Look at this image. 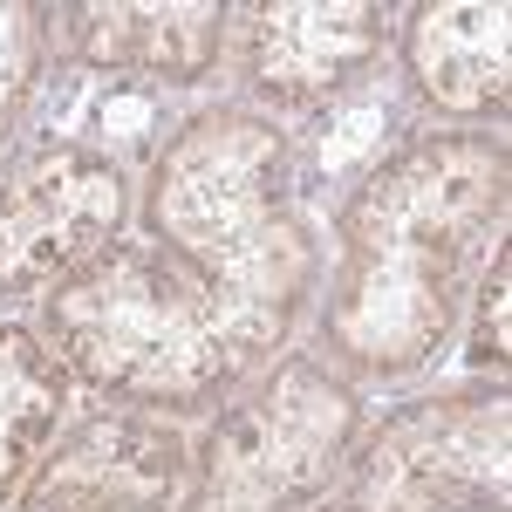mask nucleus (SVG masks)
Listing matches in <instances>:
<instances>
[{
  "label": "nucleus",
  "mask_w": 512,
  "mask_h": 512,
  "mask_svg": "<svg viewBox=\"0 0 512 512\" xmlns=\"http://www.w3.org/2000/svg\"><path fill=\"white\" fill-rule=\"evenodd\" d=\"M151 233L192 260L260 376L315 294V246L287 212V144L253 110H205L151 171Z\"/></svg>",
  "instance_id": "obj_2"
},
{
  "label": "nucleus",
  "mask_w": 512,
  "mask_h": 512,
  "mask_svg": "<svg viewBox=\"0 0 512 512\" xmlns=\"http://www.w3.org/2000/svg\"><path fill=\"white\" fill-rule=\"evenodd\" d=\"M506 144L424 137L396 151L342 219L328 349L362 376H403L451 335L506 233Z\"/></svg>",
  "instance_id": "obj_1"
},
{
  "label": "nucleus",
  "mask_w": 512,
  "mask_h": 512,
  "mask_svg": "<svg viewBox=\"0 0 512 512\" xmlns=\"http://www.w3.org/2000/svg\"><path fill=\"white\" fill-rule=\"evenodd\" d=\"M355 417V390L328 369H274L219 417L185 512H328V492L355 444Z\"/></svg>",
  "instance_id": "obj_4"
},
{
  "label": "nucleus",
  "mask_w": 512,
  "mask_h": 512,
  "mask_svg": "<svg viewBox=\"0 0 512 512\" xmlns=\"http://www.w3.org/2000/svg\"><path fill=\"white\" fill-rule=\"evenodd\" d=\"M506 437V396H431L342 458V492L328 512H499Z\"/></svg>",
  "instance_id": "obj_5"
},
{
  "label": "nucleus",
  "mask_w": 512,
  "mask_h": 512,
  "mask_svg": "<svg viewBox=\"0 0 512 512\" xmlns=\"http://www.w3.org/2000/svg\"><path fill=\"white\" fill-rule=\"evenodd\" d=\"M62 369L130 403H212L246 383L226 315L192 260L164 239H110L48 294Z\"/></svg>",
  "instance_id": "obj_3"
},
{
  "label": "nucleus",
  "mask_w": 512,
  "mask_h": 512,
  "mask_svg": "<svg viewBox=\"0 0 512 512\" xmlns=\"http://www.w3.org/2000/svg\"><path fill=\"white\" fill-rule=\"evenodd\" d=\"M219 7L212 0H164V7H76V48L96 69L185 82L219 55Z\"/></svg>",
  "instance_id": "obj_10"
},
{
  "label": "nucleus",
  "mask_w": 512,
  "mask_h": 512,
  "mask_svg": "<svg viewBox=\"0 0 512 512\" xmlns=\"http://www.w3.org/2000/svg\"><path fill=\"white\" fill-rule=\"evenodd\" d=\"M506 308H512V267L506 246H499L485 267V287H478V328H472V362H485V369H506Z\"/></svg>",
  "instance_id": "obj_13"
},
{
  "label": "nucleus",
  "mask_w": 512,
  "mask_h": 512,
  "mask_svg": "<svg viewBox=\"0 0 512 512\" xmlns=\"http://www.w3.org/2000/svg\"><path fill=\"white\" fill-rule=\"evenodd\" d=\"M192 451L164 417H96L41 465L35 512H171Z\"/></svg>",
  "instance_id": "obj_7"
},
{
  "label": "nucleus",
  "mask_w": 512,
  "mask_h": 512,
  "mask_svg": "<svg viewBox=\"0 0 512 512\" xmlns=\"http://www.w3.org/2000/svg\"><path fill=\"white\" fill-rule=\"evenodd\" d=\"M383 7L369 0H274L253 14L246 62L274 103H315L376 55Z\"/></svg>",
  "instance_id": "obj_8"
},
{
  "label": "nucleus",
  "mask_w": 512,
  "mask_h": 512,
  "mask_svg": "<svg viewBox=\"0 0 512 512\" xmlns=\"http://www.w3.org/2000/svg\"><path fill=\"white\" fill-rule=\"evenodd\" d=\"M410 76L437 110H499L512 89V14L499 0H437L410 14Z\"/></svg>",
  "instance_id": "obj_9"
},
{
  "label": "nucleus",
  "mask_w": 512,
  "mask_h": 512,
  "mask_svg": "<svg viewBox=\"0 0 512 512\" xmlns=\"http://www.w3.org/2000/svg\"><path fill=\"white\" fill-rule=\"evenodd\" d=\"M123 226V178L96 151L55 144L0 192V294H41L76 280Z\"/></svg>",
  "instance_id": "obj_6"
},
{
  "label": "nucleus",
  "mask_w": 512,
  "mask_h": 512,
  "mask_svg": "<svg viewBox=\"0 0 512 512\" xmlns=\"http://www.w3.org/2000/svg\"><path fill=\"white\" fill-rule=\"evenodd\" d=\"M62 403H69L62 355L41 349L28 328H0V499L35 465V451L48 444Z\"/></svg>",
  "instance_id": "obj_11"
},
{
  "label": "nucleus",
  "mask_w": 512,
  "mask_h": 512,
  "mask_svg": "<svg viewBox=\"0 0 512 512\" xmlns=\"http://www.w3.org/2000/svg\"><path fill=\"white\" fill-rule=\"evenodd\" d=\"M35 55H41V7L0 0V130L14 123L28 82H35Z\"/></svg>",
  "instance_id": "obj_12"
}]
</instances>
